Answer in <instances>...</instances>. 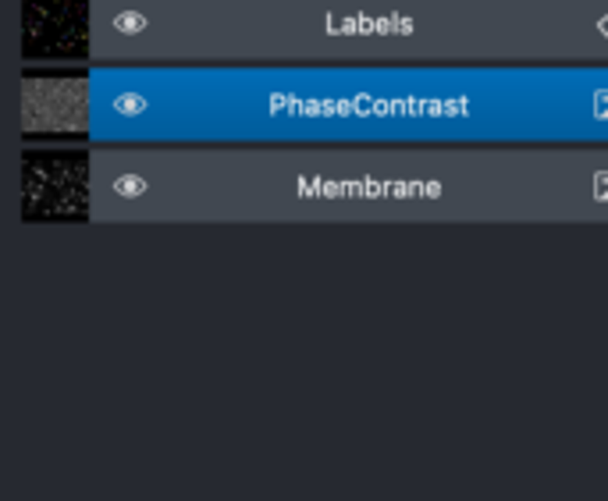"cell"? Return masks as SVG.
Here are the masks:
<instances>
[{"instance_id": "cell-4", "label": "cell", "mask_w": 608, "mask_h": 501, "mask_svg": "<svg viewBox=\"0 0 608 501\" xmlns=\"http://www.w3.org/2000/svg\"><path fill=\"white\" fill-rule=\"evenodd\" d=\"M594 111H598V118H605V121H608V89L594 96Z\"/></svg>"}, {"instance_id": "cell-5", "label": "cell", "mask_w": 608, "mask_h": 501, "mask_svg": "<svg viewBox=\"0 0 608 501\" xmlns=\"http://www.w3.org/2000/svg\"><path fill=\"white\" fill-rule=\"evenodd\" d=\"M598 29H601V32L608 36V18H601V25H598Z\"/></svg>"}, {"instance_id": "cell-1", "label": "cell", "mask_w": 608, "mask_h": 501, "mask_svg": "<svg viewBox=\"0 0 608 501\" xmlns=\"http://www.w3.org/2000/svg\"><path fill=\"white\" fill-rule=\"evenodd\" d=\"M142 25H146V18H142V14H132V11H124V14L114 18V29H121V32H139Z\"/></svg>"}, {"instance_id": "cell-2", "label": "cell", "mask_w": 608, "mask_h": 501, "mask_svg": "<svg viewBox=\"0 0 608 501\" xmlns=\"http://www.w3.org/2000/svg\"><path fill=\"white\" fill-rule=\"evenodd\" d=\"M114 192H124V196H132V192H146V181H139V178H132V175H124V178H118V181H114Z\"/></svg>"}, {"instance_id": "cell-3", "label": "cell", "mask_w": 608, "mask_h": 501, "mask_svg": "<svg viewBox=\"0 0 608 501\" xmlns=\"http://www.w3.org/2000/svg\"><path fill=\"white\" fill-rule=\"evenodd\" d=\"M594 196L608 203V175H598V178H594Z\"/></svg>"}]
</instances>
